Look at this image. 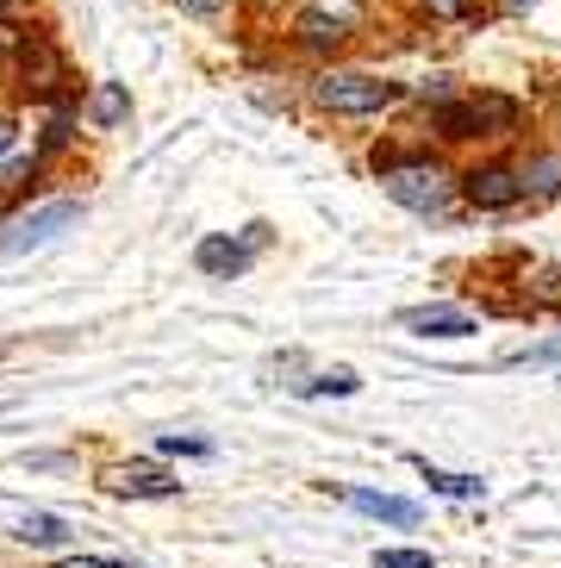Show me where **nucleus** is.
<instances>
[{
    "mask_svg": "<svg viewBox=\"0 0 561 568\" xmlns=\"http://www.w3.org/2000/svg\"><path fill=\"white\" fill-rule=\"evenodd\" d=\"M82 219V201H44L38 213H26V219H13L7 232H0V256H26V251H38V244H50V237H63L69 225Z\"/></svg>",
    "mask_w": 561,
    "mask_h": 568,
    "instance_id": "f257e3e1",
    "label": "nucleus"
},
{
    "mask_svg": "<svg viewBox=\"0 0 561 568\" xmlns=\"http://www.w3.org/2000/svg\"><path fill=\"white\" fill-rule=\"evenodd\" d=\"M394 101H399L394 82H375V75H356V69L318 82V106H330V113H380V106H394Z\"/></svg>",
    "mask_w": 561,
    "mask_h": 568,
    "instance_id": "f03ea898",
    "label": "nucleus"
},
{
    "mask_svg": "<svg viewBox=\"0 0 561 568\" xmlns=\"http://www.w3.org/2000/svg\"><path fill=\"white\" fill-rule=\"evenodd\" d=\"M387 194L412 213H443L449 206V175L437 163H406V169H387Z\"/></svg>",
    "mask_w": 561,
    "mask_h": 568,
    "instance_id": "7ed1b4c3",
    "label": "nucleus"
},
{
    "mask_svg": "<svg viewBox=\"0 0 561 568\" xmlns=\"http://www.w3.org/2000/svg\"><path fill=\"white\" fill-rule=\"evenodd\" d=\"M512 119H518L512 101H493L487 94V101H468V106H443L437 125H443V138H475L480 125H512Z\"/></svg>",
    "mask_w": 561,
    "mask_h": 568,
    "instance_id": "20e7f679",
    "label": "nucleus"
},
{
    "mask_svg": "<svg viewBox=\"0 0 561 568\" xmlns=\"http://www.w3.org/2000/svg\"><path fill=\"white\" fill-rule=\"evenodd\" d=\"M399 325L418 332V337H468V332H480V318L468 313V306H406Z\"/></svg>",
    "mask_w": 561,
    "mask_h": 568,
    "instance_id": "39448f33",
    "label": "nucleus"
},
{
    "mask_svg": "<svg viewBox=\"0 0 561 568\" xmlns=\"http://www.w3.org/2000/svg\"><path fill=\"white\" fill-rule=\"evenodd\" d=\"M468 201L475 206H518L524 201V182H518L512 169H480V175H468Z\"/></svg>",
    "mask_w": 561,
    "mask_h": 568,
    "instance_id": "423d86ee",
    "label": "nucleus"
},
{
    "mask_svg": "<svg viewBox=\"0 0 561 568\" xmlns=\"http://www.w3.org/2000/svg\"><path fill=\"white\" fill-rule=\"evenodd\" d=\"M106 487H113V494H132V500H175V494H182V481H169L156 468H119Z\"/></svg>",
    "mask_w": 561,
    "mask_h": 568,
    "instance_id": "0eeeda50",
    "label": "nucleus"
},
{
    "mask_svg": "<svg viewBox=\"0 0 561 568\" xmlns=\"http://www.w3.org/2000/svg\"><path fill=\"white\" fill-rule=\"evenodd\" d=\"M356 513L368 518H387V525H418V506L412 500H399V494H368V487H356V494H344Z\"/></svg>",
    "mask_w": 561,
    "mask_h": 568,
    "instance_id": "6e6552de",
    "label": "nucleus"
},
{
    "mask_svg": "<svg viewBox=\"0 0 561 568\" xmlns=\"http://www.w3.org/2000/svg\"><path fill=\"white\" fill-rule=\"evenodd\" d=\"M88 119H94V125H125V119H132V94L119 82H94L88 88Z\"/></svg>",
    "mask_w": 561,
    "mask_h": 568,
    "instance_id": "1a4fd4ad",
    "label": "nucleus"
},
{
    "mask_svg": "<svg viewBox=\"0 0 561 568\" xmlns=\"http://www.w3.org/2000/svg\"><path fill=\"white\" fill-rule=\"evenodd\" d=\"M249 251H256V237H249V244H232V237H206V244H200V268H206V275H237V268L249 263Z\"/></svg>",
    "mask_w": 561,
    "mask_h": 568,
    "instance_id": "9d476101",
    "label": "nucleus"
},
{
    "mask_svg": "<svg viewBox=\"0 0 561 568\" xmlns=\"http://www.w3.org/2000/svg\"><path fill=\"white\" fill-rule=\"evenodd\" d=\"M418 475H425L437 494H449V500H480V494H487L480 475H449V468H430V463H418Z\"/></svg>",
    "mask_w": 561,
    "mask_h": 568,
    "instance_id": "9b49d317",
    "label": "nucleus"
},
{
    "mask_svg": "<svg viewBox=\"0 0 561 568\" xmlns=\"http://www.w3.org/2000/svg\"><path fill=\"white\" fill-rule=\"evenodd\" d=\"M69 525L57 513H26L19 518V544H38V550H50V544H63Z\"/></svg>",
    "mask_w": 561,
    "mask_h": 568,
    "instance_id": "f8f14e48",
    "label": "nucleus"
},
{
    "mask_svg": "<svg viewBox=\"0 0 561 568\" xmlns=\"http://www.w3.org/2000/svg\"><path fill=\"white\" fill-rule=\"evenodd\" d=\"M299 44H306V51H337V44H344V26L325 19V13H306L299 19Z\"/></svg>",
    "mask_w": 561,
    "mask_h": 568,
    "instance_id": "ddd939ff",
    "label": "nucleus"
},
{
    "mask_svg": "<svg viewBox=\"0 0 561 568\" xmlns=\"http://www.w3.org/2000/svg\"><path fill=\"white\" fill-rule=\"evenodd\" d=\"M518 182H524V194H561V156H530Z\"/></svg>",
    "mask_w": 561,
    "mask_h": 568,
    "instance_id": "4468645a",
    "label": "nucleus"
},
{
    "mask_svg": "<svg viewBox=\"0 0 561 568\" xmlns=\"http://www.w3.org/2000/svg\"><path fill=\"white\" fill-rule=\"evenodd\" d=\"M356 375H349V368H330V375H318V382H306V394H356Z\"/></svg>",
    "mask_w": 561,
    "mask_h": 568,
    "instance_id": "2eb2a0df",
    "label": "nucleus"
},
{
    "mask_svg": "<svg viewBox=\"0 0 561 568\" xmlns=\"http://www.w3.org/2000/svg\"><path fill=\"white\" fill-rule=\"evenodd\" d=\"M368 568H437V562H430L425 550H380Z\"/></svg>",
    "mask_w": 561,
    "mask_h": 568,
    "instance_id": "dca6fc26",
    "label": "nucleus"
},
{
    "mask_svg": "<svg viewBox=\"0 0 561 568\" xmlns=\"http://www.w3.org/2000/svg\"><path fill=\"white\" fill-rule=\"evenodd\" d=\"M187 13H200V19H213V13H225V0H182Z\"/></svg>",
    "mask_w": 561,
    "mask_h": 568,
    "instance_id": "f3484780",
    "label": "nucleus"
},
{
    "mask_svg": "<svg viewBox=\"0 0 561 568\" xmlns=\"http://www.w3.org/2000/svg\"><path fill=\"white\" fill-rule=\"evenodd\" d=\"M63 568H125V562H106V556H69Z\"/></svg>",
    "mask_w": 561,
    "mask_h": 568,
    "instance_id": "a211bd4d",
    "label": "nucleus"
},
{
    "mask_svg": "<svg viewBox=\"0 0 561 568\" xmlns=\"http://www.w3.org/2000/svg\"><path fill=\"white\" fill-rule=\"evenodd\" d=\"M462 7H468V0H430V13H437V19H456Z\"/></svg>",
    "mask_w": 561,
    "mask_h": 568,
    "instance_id": "6ab92c4d",
    "label": "nucleus"
},
{
    "mask_svg": "<svg viewBox=\"0 0 561 568\" xmlns=\"http://www.w3.org/2000/svg\"><path fill=\"white\" fill-rule=\"evenodd\" d=\"M7 144H13V125H7V119H0V151H7Z\"/></svg>",
    "mask_w": 561,
    "mask_h": 568,
    "instance_id": "aec40b11",
    "label": "nucleus"
},
{
    "mask_svg": "<svg viewBox=\"0 0 561 568\" xmlns=\"http://www.w3.org/2000/svg\"><path fill=\"white\" fill-rule=\"evenodd\" d=\"M0 7H19V0H0Z\"/></svg>",
    "mask_w": 561,
    "mask_h": 568,
    "instance_id": "412c9836",
    "label": "nucleus"
}]
</instances>
